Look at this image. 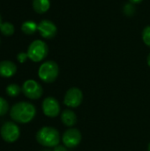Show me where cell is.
Masks as SVG:
<instances>
[{
	"label": "cell",
	"mask_w": 150,
	"mask_h": 151,
	"mask_svg": "<svg viewBox=\"0 0 150 151\" xmlns=\"http://www.w3.org/2000/svg\"><path fill=\"white\" fill-rule=\"evenodd\" d=\"M36 114L34 105L28 102H19L15 104L11 111V119L19 124H27L34 119Z\"/></svg>",
	"instance_id": "cell-1"
},
{
	"label": "cell",
	"mask_w": 150,
	"mask_h": 151,
	"mask_svg": "<svg viewBox=\"0 0 150 151\" xmlns=\"http://www.w3.org/2000/svg\"><path fill=\"white\" fill-rule=\"evenodd\" d=\"M36 141L39 144L44 147L55 148L59 145L60 135L56 128L51 127H43L38 130L36 134Z\"/></svg>",
	"instance_id": "cell-2"
},
{
	"label": "cell",
	"mask_w": 150,
	"mask_h": 151,
	"mask_svg": "<svg viewBox=\"0 0 150 151\" xmlns=\"http://www.w3.org/2000/svg\"><path fill=\"white\" fill-rule=\"evenodd\" d=\"M58 73L59 68L57 64L54 61L50 60L41 65L38 70V76L43 82L51 83L57 80Z\"/></svg>",
	"instance_id": "cell-3"
},
{
	"label": "cell",
	"mask_w": 150,
	"mask_h": 151,
	"mask_svg": "<svg viewBox=\"0 0 150 151\" xmlns=\"http://www.w3.org/2000/svg\"><path fill=\"white\" fill-rule=\"evenodd\" d=\"M48 52L49 49L47 44L41 40H35L29 45L27 53L30 60L33 62H40L47 57Z\"/></svg>",
	"instance_id": "cell-4"
},
{
	"label": "cell",
	"mask_w": 150,
	"mask_h": 151,
	"mask_svg": "<svg viewBox=\"0 0 150 151\" xmlns=\"http://www.w3.org/2000/svg\"><path fill=\"white\" fill-rule=\"evenodd\" d=\"M21 90L26 97L32 100L39 99L43 93L41 84L34 80L26 81L21 87Z\"/></svg>",
	"instance_id": "cell-5"
},
{
	"label": "cell",
	"mask_w": 150,
	"mask_h": 151,
	"mask_svg": "<svg viewBox=\"0 0 150 151\" xmlns=\"http://www.w3.org/2000/svg\"><path fill=\"white\" fill-rule=\"evenodd\" d=\"M0 134L2 136V139L6 142H16L20 134L19 127L17 124L8 121L5 122L0 130Z\"/></svg>",
	"instance_id": "cell-6"
},
{
	"label": "cell",
	"mask_w": 150,
	"mask_h": 151,
	"mask_svg": "<svg viewBox=\"0 0 150 151\" xmlns=\"http://www.w3.org/2000/svg\"><path fill=\"white\" fill-rule=\"evenodd\" d=\"M83 101V93L78 88H69L64 97V104L69 108L79 107Z\"/></svg>",
	"instance_id": "cell-7"
},
{
	"label": "cell",
	"mask_w": 150,
	"mask_h": 151,
	"mask_svg": "<svg viewBox=\"0 0 150 151\" xmlns=\"http://www.w3.org/2000/svg\"><path fill=\"white\" fill-rule=\"evenodd\" d=\"M81 133L76 128H70L66 130L62 136V142L66 148L72 149L77 147L81 142Z\"/></svg>",
	"instance_id": "cell-8"
},
{
	"label": "cell",
	"mask_w": 150,
	"mask_h": 151,
	"mask_svg": "<svg viewBox=\"0 0 150 151\" xmlns=\"http://www.w3.org/2000/svg\"><path fill=\"white\" fill-rule=\"evenodd\" d=\"M42 108L44 115L49 118H56L60 113L59 103L56 98L52 96H48L43 100Z\"/></svg>",
	"instance_id": "cell-9"
},
{
	"label": "cell",
	"mask_w": 150,
	"mask_h": 151,
	"mask_svg": "<svg viewBox=\"0 0 150 151\" xmlns=\"http://www.w3.org/2000/svg\"><path fill=\"white\" fill-rule=\"evenodd\" d=\"M38 31L40 35L45 39H51L57 35L56 25L48 19H43L38 24Z\"/></svg>",
	"instance_id": "cell-10"
},
{
	"label": "cell",
	"mask_w": 150,
	"mask_h": 151,
	"mask_svg": "<svg viewBox=\"0 0 150 151\" xmlns=\"http://www.w3.org/2000/svg\"><path fill=\"white\" fill-rule=\"evenodd\" d=\"M17 72L16 65L9 60H4L0 62V76L4 78H10L13 76Z\"/></svg>",
	"instance_id": "cell-11"
},
{
	"label": "cell",
	"mask_w": 150,
	"mask_h": 151,
	"mask_svg": "<svg viewBox=\"0 0 150 151\" xmlns=\"http://www.w3.org/2000/svg\"><path fill=\"white\" fill-rule=\"evenodd\" d=\"M61 121L65 126L72 127L77 123V116L73 111L66 109L61 113Z\"/></svg>",
	"instance_id": "cell-12"
},
{
	"label": "cell",
	"mask_w": 150,
	"mask_h": 151,
	"mask_svg": "<svg viewBox=\"0 0 150 151\" xmlns=\"http://www.w3.org/2000/svg\"><path fill=\"white\" fill-rule=\"evenodd\" d=\"M50 7V0H33V8L35 12L42 14Z\"/></svg>",
	"instance_id": "cell-13"
},
{
	"label": "cell",
	"mask_w": 150,
	"mask_h": 151,
	"mask_svg": "<svg viewBox=\"0 0 150 151\" xmlns=\"http://www.w3.org/2000/svg\"><path fill=\"white\" fill-rule=\"evenodd\" d=\"M36 30H38V25L32 20L25 21L21 25V31L25 35H33L36 32Z\"/></svg>",
	"instance_id": "cell-14"
},
{
	"label": "cell",
	"mask_w": 150,
	"mask_h": 151,
	"mask_svg": "<svg viewBox=\"0 0 150 151\" xmlns=\"http://www.w3.org/2000/svg\"><path fill=\"white\" fill-rule=\"evenodd\" d=\"M0 32L5 36H11L14 34V26L10 22H3L0 26Z\"/></svg>",
	"instance_id": "cell-15"
},
{
	"label": "cell",
	"mask_w": 150,
	"mask_h": 151,
	"mask_svg": "<svg viewBox=\"0 0 150 151\" xmlns=\"http://www.w3.org/2000/svg\"><path fill=\"white\" fill-rule=\"evenodd\" d=\"M5 91H6V94H7L9 96L15 97V96H17L20 93V91H22V90H21V88H20L19 85H17V84H15V83H11V84H10V85H8V86L6 87Z\"/></svg>",
	"instance_id": "cell-16"
},
{
	"label": "cell",
	"mask_w": 150,
	"mask_h": 151,
	"mask_svg": "<svg viewBox=\"0 0 150 151\" xmlns=\"http://www.w3.org/2000/svg\"><path fill=\"white\" fill-rule=\"evenodd\" d=\"M8 110H9V104L7 101L4 98L0 97V116H4V114H6Z\"/></svg>",
	"instance_id": "cell-17"
},
{
	"label": "cell",
	"mask_w": 150,
	"mask_h": 151,
	"mask_svg": "<svg viewBox=\"0 0 150 151\" xmlns=\"http://www.w3.org/2000/svg\"><path fill=\"white\" fill-rule=\"evenodd\" d=\"M142 39L145 44L150 47V26L146 27L142 31Z\"/></svg>",
	"instance_id": "cell-18"
},
{
	"label": "cell",
	"mask_w": 150,
	"mask_h": 151,
	"mask_svg": "<svg viewBox=\"0 0 150 151\" xmlns=\"http://www.w3.org/2000/svg\"><path fill=\"white\" fill-rule=\"evenodd\" d=\"M28 56H27V53H25V52H19L18 55H17V60L19 62V63H24L26 62V60L27 59Z\"/></svg>",
	"instance_id": "cell-19"
},
{
	"label": "cell",
	"mask_w": 150,
	"mask_h": 151,
	"mask_svg": "<svg viewBox=\"0 0 150 151\" xmlns=\"http://www.w3.org/2000/svg\"><path fill=\"white\" fill-rule=\"evenodd\" d=\"M53 151H68L66 150V148L65 146H62V145H57L54 148V150Z\"/></svg>",
	"instance_id": "cell-20"
},
{
	"label": "cell",
	"mask_w": 150,
	"mask_h": 151,
	"mask_svg": "<svg viewBox=\"0 0 150 151\" xmlns=\"http://www.w3.org/2000/svg\"><path fill=\"white\" fill-rule=\"evenodd\" d=\"M132 4H139V3H141L142 0H129Z\"/></svg>",
	"instance_id": "cell-21"
},
{
	"label": "cell",
	"mask_w": 150,
	"mask_h": 151,
	"mask_svg": "<svg viewBox=\"0 0 150 151\" xmlns=\"http://www.w3.org/2000/svg\"><path fill=\"white\" fill-rule=\"evenodd\" d=\"M147 62H148V65H149V66L150 67V53L149 54V56H148V58H147Z\"/></svg>",
	"instance_id": "cell-22"
},
{
	"label": "cell",
	"mask_w": 150,
	"mask_h": 151,
	"mask_svg": "<svg viewBox=\"0 0 150 151\" xmlns=\"http://www.w3.org/2000/svg\"><path fill=\"white\" fill-rule=\"evenodd\" d=\"M2 23H3V22H2V17H1V15H0V26L2 25Z\"/></svg>",
	"instance_id": "cell-23"
},
{
	"label": "cell",
	"mask_w": 150,
	"mask_h": 151,
	"mask_svg": "<svg viewBox=\"0 0 150 151\" xmlns=\"http://www.w3.org/2000/svg\"><path fill=\"white\" fill-rule=\"evenodd\" d=\"M148 151H150V142L149 144V146H148Z\"/></svg>",
	"instance_id": "cell-24"
},
{
	"label": "cell",
	"mask_w": 150,
	"mask_h": 151,
	"mask_svg": "<svg viewBox=\"0 0 150 151\" xmlns=\"http://www.w3.org/2000/svg\"><path fill=\"white\" fill-rule=\"evenodd\" d=\"M43 151H50V150H43Z\"/></svg>",
	"instance_id": "cell-25"
}]
</instances>
